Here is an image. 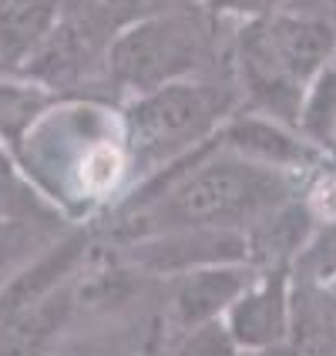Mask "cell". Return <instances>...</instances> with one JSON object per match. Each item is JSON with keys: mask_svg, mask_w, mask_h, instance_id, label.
Returning <instances> with one entry per match:
<instances>
[{"mask_svg": "<svg viewBox=\"0 0 336 356\" xmlns=\"http://www.w3.org/2000/svg\"><path fill=\"white\" fill-rule=\"evenodd\" d=\"M296 172L273 168L262 161L232 155L205 138L198 148L161 165L152 185L125 212L128 229L121 238H135L178 225H212V229H249L259 216L279 209L299 195Z\"/></svg>", "mask_w": 336, "mask_h": 356, "instance_id": "obj_1", "label": "cell"}, {"mask_svg": "<svg viewBox=\"0 0 336 356\" xmlns=\"http://www.w3.org/2000/svg\"><path fill=\"white\" fill-rule=\"evenodd\" d=\"M14 159L61 216L67 209L111 198L131 172L121 115L84 101H54L24 135Z\"/></svg>", "mask_w": 336, "mask_h": 356, "instance_id": "obj_2", "label": "cell"}, {"mask_svg": "<svg viewBox=\"0 0 336 356\" xmlns=\"http://www.w3.org/2000/svg\"><path fill=\"white\" fill-rule=\"evenodd\" d=\"M229 118V104L216 88L192 78L165 81L152 91H141L128 101L121 115L128 168H161L178 155L212 138Z\"/></svg>", "mask_w": 336, "mask_h": 356, "instance_id": "obj_3", "label": "cell"}, {"mask_svg": "<svg viewBox=\"0 0 336 356\" xmlns=\"http://www.w3.org/2000/svg\"><path fill=\"white\" fill-rule=\"evenodd\" d=\"M202 51L205 34L198 20L165 7L118 27L104 44V67L121 88L141 95L165 81L192 78Z\"/></svg>", "mask_w": 336, "mask_h": 356, "instance_id": "obj_4", "label": "cell"}, {"mask_svg": "<svg viewBox=\"0 0 336 356\" xmlns=\"http://www.w3.org/2000/svg\"><path fill=\"white\" fill-rule=\"evenodd\" d=\"M125 262L141 276H178L216 262H249V242L242 229L178 225L135 238H121Z\"/></svg>", "mask_w": 336, "mask_h": 356, "instance_id": "obj_5", "label": "cell"}, {"mask_svg": "<svg viewBox=\"0 0 336 356\" xmlns=\"http://www.w3.org/2000/svg\"><path fill=\"white\" fill-rule=\"evenodd\" d=\"M262 47L303 88L336 60V20L310 3H282L273 14L253 20Z\"/></svg>", "mask_w": 336, "mask_h": 356, "instance_id": "obj_6", "label": "cell"}, {"mask_svg": "<svg viewBox=\"0 0 336 356\" xmlns=\"http://www.w3.org/2000/svg\"><path fill=\"white\" fill-rule=\"evenodd\" d=\"M225 330L239 353H269L293 337V269L269 266L232 299L225 309Z\"/></svg>", "mask_w": 336, "mask_h": 356, "instance_id": "obj_7", "label": "cell"}, {"mask_svg": "<svg viewBox=\"0 0 336 356\" xmlns=\"http://www.w3.org/2000/svg\"><path fill=\"white\" fill-rule=\"evenodd\" d=\"M212 145L225 148L232 155L262 161L273 168H286L296 175H310L326 161V152L299 135L293 124L259 111H236L212 131Z\"/></svg>", "mask_w": 336, "mask_h": 356, "instance_id": "obj_8", "label": "cell"}, {"mask_svg": "<svg viewBox=\"0 0 336 356\" xmlns=\"http://www.w3.org/2000/svg\"><path fill=\"white\" fill-rule=\"evenodd\" d=\"M253 262H216L168 276V319L178 333L222 319L232 299L256 279ZM175 337V333H172Z\"/></svg>", "mask_w": 336, "mask_h": 356, "instance_id": "obj_9", "label": "cell"}, {"mask_svg": "<svg viewBox=\"0 0 336 356\" xmlns=\"http://www.w3.org/2000/svg\"><path fill=\"white\" fill-rule=\"evenodd\" d=\"M78 316L74 279L51 289L47 296L0 313V356H51L67 337V326Z\"/></svg>", "mask_w": 336, "mask_h": 356, "instance_id": "obj_10", "label": "cell"}, {"mask_svg": "<svg viewBox=\"0 0 336 356\" xmlns=\"http://www.w3.org/2000/svg\"><path fill=\"white\" fill-rule=\"evenodd\" d=\"M319 222L310 212L306 198L299 192L296 198L282 202L279 209L259 216L249 229H246V242H249V262L256 269H269V266H293L299 249L306 245V238L313 236Z\"/></svg>", "mask_w": 336, "mask_h": 356, "instance_id": "obj_11", "label": "cell"}, {"mask_svg": "<svg viewBox=\"0 0 336 356\" xmlns=\"http://www.w3.org/2000/svg\"><path fill=\"white\" fill-rule=\"evenodd\" d=\"M54 88L27 78H0V145L17 152L24 135L38 124V118L54 104Z\"/></svg>", "mask_w": 336, "mask_h": 356, "instance_id": "obj_12", "label": "cell"}, {"mask_svg": "<svg viewBox=\"0 0 336 356\" xmlns=\"http://www.w3.org/2000/svg\"><path fill=\"white\" fill-rule=\"evenodd\" d=\"M296 131L319 152L336 155V60H330L319 74L303 88L296 111Z\"/></svg>", "mask_w": 336, "mask_h": 356, "instance_id": "obj_13", "label": "cell"}, {"mask_svg": "<svg viewBox=\"0 0 336 356\" xmlns=\"http://www.w3.org/2000/svg\"><path fill=\"white\" fill-rule=\"evenodd\" d=\"M58 20L54 0H3L0 3V51L24 60Z\"/></svg>", "mask_w": 336, "mask_h": 356, "instance_id": "obj_14", "label": "cell"}, {"mask_svg": "<svg viewBox=\"0 0 336 356\" xmlns=\"http://www.w3.org/2000/svg\"><path fill=\"white\" fill-rule=\"evenodd\" d=\"M47 216H61L58 209L47 202V195L27 178L7 145H0V218H27L40 222Z\"/></svg>", "mask_w": 336, "mask_h": 356, "instance_id": "obj_15", "label": "cell"}, {"mask_svg": "<svg viewBox=\"0 0 336 356\" xmlns=\"http://www.w3.org/2000/svg\"><path fill=\"white\" fill-rule=\"evenodd\" d=\"M289 269H293L296 289H306V293L336 289V218L319 222Z\"/></svg>", "mask_w": 336, "mask_h": 356, "instance_id": "obj_16", "label": "cell"}, {"mask_svg": "<svg viewBox=\"0 0 336 356\" xmlns=\"http://www.w3.org/2000/svg\"><path fill=\"white\" fill-rule=\"evenodd\" d=\"M40 222L27 218H0V279L10 276L20 262L40 252Z\"/></svg>", "mask_w": 336, "mask_h": 356, "instance_id": "obj_17", "label": "cell"}, {"mask_svg": "<svg viewBox=\"0 0 336 356\" xmlns=\"http://www.w3.org/2000/svg\"><path fill=\"white\" fill-rule=\"evenodd\" d=\"M175 346L161 356H239V346L232 343L222 319L192 326L185 333H175Z\"/></svg>", "mask_w": 336, "mask_h": 356, "instance_id": "obj_18", "label": "cell"}, {"mask_svg": "<svg viewBox=\"0 0 336 356\" xmlns=\"http://www.w3.org/2000/svg\"><path fill=\"white\" fill-rule=\"evenodd\" d=\"M81 14L95 20H111V24H131V20L145 17V14H155V10H165V0H74Z\"/></svg>", "mask_w": 336, "mask_h": 356, "instance_id": "obj_19", "label": "cell"}, {"mask_svg": "<svg viewBox=\"0 0 336 356\" xmlns=\"http://www.w3.org/2000/svg\"><path fill=\"white\" fill-rule=\"evenodd\" d=\"M286 0H202L205 10L212 14H222V17H232V20H259L266 14H273L276 7H282Z\"/></svg>", "mask_w": 336, "mask_h": 356, "instance_id": "obj_20", "label": "cell"}, {"mask_svg": "<svg viewBox=\"0 0 336 356\" xmlns=\"http://www.w3.org/2000/svg\"><path fill=\"white\" fill-rule=\"evenodd\" d=\"M323 306L317 309V326H319V337L330 343V350L336 353V289L330 293H319Z\"/></svg>", "mask_w": 336, "mask_h": 356, "instance_id": "obj_21", "label": "cell"}, {"mask_svg": "<svg viewBox=\"0 0 336 356\" xmlns=\"http://www.w3.org/2000/svg\"><path fill=\"white\" fill-rule=\"evenodd\" d=\"M303 3H310V7H317V10L326 14V17L336 20V0H303Z\"/></svg>", "mask_w": 336, "mask_h": 356, "instance_id": "obj_22", "label": "cell"}, {"mask_svg": "<svg viewBox=\"0 0 336 356\" xmlns=\"http://www.w3.org/2000/svg\"><path fill=\"white\" fill-rule=\"evenodd\" d=\"M0 58H3V51H0Z\"/></svg>", "mask_w": 336, "mask_h": 356, "instance_id": "obj_23", "label": "cell"}, {"mask_svg": "<svg viewBox=\"0 0 336 356\" xmlns=\"http://www.w3.org/2000/svg\"><path fill=\"white\" fill-rule=\"evenodd\" d=\"M330 356H336V353H330Z\"/></svg>", "mask_w": 336, "mask_h": 356, "instance_id": "obj_24", "label": "cell"}]
</instances>
